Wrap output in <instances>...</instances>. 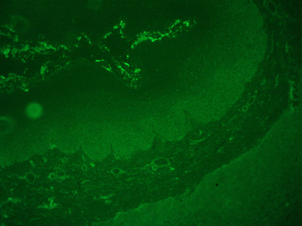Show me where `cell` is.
<instances>
[{"instance_id":"cell-1","label":"cell","mask_w":302,"mask_h":226,"mask_svg":"<svg viewBox=\"0 0 302 226\" xmlns=\"http://www.w3.org/2000/svg\"><path fill=\"white\" fill-rule=\"evenodd\" d=\"M40 106L37 103H33L29 105L27 108L28 114L32 117H37L39 116L41 112Z\"/></svg>"}]
</instances>
